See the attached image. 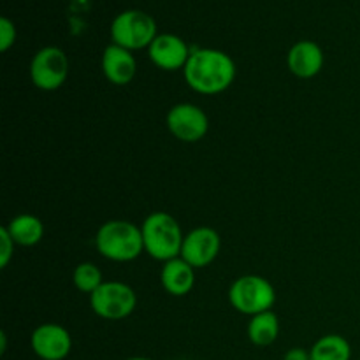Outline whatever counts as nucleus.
<instances>
[{
    "label": "nucleus",
    "instance_id": "1",
    "mask_svg": "<svg viewBox=\"0 0 360 360\" xmlns=\"http://www.w3.org/2000/svg\"><path fill=\"white\" fill-rule=\"evenodd\" d=\"M183 74L193 91L202 95H217L234 83L236 63L221 49L197 48L192 49Z\"/></svg>",
    "mask_w": 360,
    "mask_h": 360
},
{
    "label": "nucleus",
    "instance_id": "2",
    "mask_svg": "<svg viewBox=\"0 0 360 360\" xmlns=\"http://www.w3.org/2000/svg\"><path fill=\"white\" fill-rule=\"evenodd\" d=\"M95 246L104 259L130 262L144 252L143 231L132 221L109 220L97 231Z\"/></svg>",
    "mask_w": 360,
    "mask_h": 360
},
{
    "label": "nucleus",
    "instance_id": "3",
    "mask_svg": "<svg viewBox=\"0 0 360 360\" xmlns=\"http://www.w3.org/2000/svg\"><path fill=\"white\" fill-rule=\"evenodd\" d=\"M144 252L155 260L167 262L181 255L183 236L178 220L164 211H155L141 225Z\"/></svg>",
    "mask_w": 360,
    "mask_h": 360
},
{
    "label": "nucleus",
    "instance_id": "4",
    "mask_svg": "<svg viewBox=\"0 0 360 360\" xmlns=\"http://www.w3.org/2000/svg\"><path fill=\"white\" fill-rule=\"evenodd\" d=\"M229 302L236 311L255 316L269 311L276 302V292L269 280L257 274H246L232 281L229 288Z\"/></svg>",
    "mask_w": 360,
    "mask_h": 360
},
{
    "label": "nucleus",
    "instance_id": "5",
    "mask_svg": "<svg viewBox=\"0 0 360 360\" xmlns=\"http://www.w3.org/2000/svg\"><path fill=\"white\" fill-rule=\"evenodd\" d=\"M109 32H111L112 42L129 51L148 49L158 35L155 18L139 9H129L120 13L112 20Z\"/></svg>",
    "mask_w": 360,
    "mask_h": 360
},
{
    "label": "nucleus",
    "instance_id": "6",
    "mask_svg": "<svg viewBox=\"0 0 360 360\" xmlns=\"http://www.w3.org/2000/svg\"><path fill=\"white\" fill-rule=\"evenodd\" d=\"M90 306L97 316L115 322L132 315L137 306V295L123 281H104L90 295Z\"/></svg>",
    "mask_w": 360,
    "mask_h": 360
},
{
    "label": "nucleus",
    "instance_id": "7",
    "mask_svg": "<svg viewBox=\"0 0 360 360\" xmlns=\"http://www.w3.org/2000/svg\"><path fill=\"white\" fill-rule=\"evenodd\" d=\"M69 76V58L56 46L39 49L30 62V79L39 90H58Z\"/></svg>",
    "mask_w": 360,
    "mask_h": 360
},
{
    "label": "nucleus",
    "instance_id": "8",
    "mask_svg": "<svg viewBox=\"0 0 360 360\" xmlns=\"http://www.w3.org/2000/svg\"><path fill=\"white\" fill-rule=\"evenodd\" d=\"M165 123H167L169 132L183 143H197L210 130V118L206 112L199 105L190 104V102L172 105L169 109Z\"/></svg>",
    "mask_w": 360,
    "mask_h": 360
},
{
    "label": "nucleus",
    "instance_id": "9",
    "mask_svg": "<svg viewBox=\"0 0 360 360\" xmlns=\"http://www.w3.org/2000/svg\"><path fill=\"white\" fill-rule=\"evenodd\" d=\"M221 239L218 232L211 227H197L190 231L183 239L181 259L188 262L193 269L207 267L220 253Z\"/></svg>",
    "mask_w": 360,
    "mask_h": 360
},
{
    "label": "nucleus",
    "instance_id": "10",
    "mask_svg": "<svg viewBox=\"0 0 360 360\" xmlns=\"http://www.w3.org/2000/svg\"><path fill=\"white\" fill-rule=\"evenodd\" d=\"M30 345L41 360H63L72 350V338L58 323H42L32 333Z\"/></svg>",
    "mask_w": 360,
    "mask_h": 360
},
{
    "label": "nucleus",
    "instance_id": "11",
    "mask_svg": "<svg viewBox=\"0 0 360 360\" xmlns=\"http://www.w3.org/2000/svg\"><path fill=\"white\" fill-rule=\"evenodd\" d=\"M192 49L176 34H158L148 48V56L151 63L162 70L185 69Z\"/></svg>",
    "mask_w": 360,
    "mask_h": 360
},
{
    "label": "nucleus",
    "instance_id": "12",
    "mask_svg": "<svg viewBox=\"0 0 360 360\" xmlns=\"http://www.w3.org/2000/svg\"><path fill=\"white\" fill-rule=\"evenodd\" d=\"M102 72L105 79L116 86H125L132 83L137 72V62L132 51L111 42L102 53Z\"/></svg>",
    "mask_w": 360,
    "mask_h": 360
},
{
    "label": "nucleus",
    "instance_id": "13",
    "mask_svg": "<svg viewBox=\"0 0 360 360\" xmlns=\"http://www.w3.org/2000/svg\"><path fill=\"white\" fill-rule=\"evenodd\" d=\"M323 49L313 41H299L290 48L287 65L294 76L301 79H311L323 69Z\"/></svg>",
    "mask_w": 360,
    "mask_h": 360
},
{
    "label": "nucleus",
    "instance_id": "14",
    "mask_svg": "<svg viewBox=\"0 0 360 360\" xmlns=\"http://www.w3.org/2000/svg\"><path fill=\"white\" fill-rule=\"evenodd\" d=\"M162 287L167 294L174 297H183L190 294L195 285V269L188 262L176 257V259L164 262V267L160 271Z\"/></svg>",
    "mask_w": 360,
    "mask_h": 360
},
{
    "label": "nucleus",
    "instance_id": "15",
    "mask_svg": "<svg viewBox=\"0 0 360 360\" xmlns=\"http://www.w3.org/2000/svg\"><path fill=\"white\" fill-rule=\"evenodd\" d=\"M6 229L20 246H35L44 238V224L34 214H18L6 225Z\"/></svg>",
    "mask_w": 360,
    "mask_h": 360
},
{
    "label": "nucleus",
    "instance_id": "16",
    "mask_svg": "<svg viewBox=\"0 0 360 360\" xmlns=\"http://www.w3.org/2000/svg\"><path fill=\"white\" fill-rule=\"evenodd\" d=\"M280 336V319L274 311H264L252 316L248 323V340L255 347H269Z\"/></svg>",
    "mask_w": 360,
    "mask_h": 360
},
{
    "label": "nucleus",
    "instance_id": "17",
    "mask_svg": "<svg viewBox=\"0 0 360 360\" xmlns=\"http://www.w3.org/2000/svg\"><path fill=\"white\" fill-rule=\"evenodd\" d=\"M311 360H350L352 347L347 338L340 334L322 336L309 350Z\"/></svg>",
    "mask_w": 360,
    "mask_h": 360
},
{
    "label": "nucleus",
    "instance_id": "18",
    "mask_svg": "<svg viewBox=\"0 0 360 360\" xmlns=\"http://www.w3.org/2000/svg\"><path fill=\"white\" fill-rule=\"evenodd\" d=\"M72 281L76 285V288L83 294L91 295L102 283V273L94 262H81L77 264L76 269H74L72 274Z\"/></svg>",
    "mask_w": 360,
    "mask_h": 360
},
{
    "label": "nucleus",
    "instance_id": "19",
    "mask_svg": "<svg viewBox=\"0 0 360 360\" xmlns=\"http://www.w3.org/2000/svg\"><path fill=\"white\" fill-rule=\"evenodd\" d=\"M16 27L9 18H0V51L7 53L16 42Z\"/></svg>",
    "mask_w": 360,
    "mask_h": 360
},
{
    "label": "nucleus",
    "instance_id": "20",
    "mask_svg": "<svg viewBox=\"0 0 360 360\" xmlns=\"http://www.w3.org/2000/svg\"><path fill=\"white\" fill-rule=\"evenodd\" d=\"M0 245H2V248H0V267H2V269H6V267L9 266L11 259H13L14 245H16L6 227L0 229Z\"/></svg>",
    "mask_w": 360,
    "mask_h": 360
},
{
    "label": "nucleus",
    "instance_id": "21",
    "mask_svg": "<svg viewBox=\"0 0 360 360\" xmlns=\"http://www.w3.org/2000/svg\"><path fill=\"white\" fill-rule=\"evenodd\" d=\"M283 360H311V355L306 348H290V350L285 354Z\"/></svg>",
    "mask_w": 360,
    "mask_h": 360
},
{
    "label": "nucleus",
    "instance_id": "22",
    "mask_svg": "<svg viewBox=\"0 0 360 360\" xmlns=\"http://www.w3.org/2000/svg\"><path fill=\"white\" fill-rule=\"evenodd\" d=\"M127 360H153V359H148V357H130Z\"/></svg>",
    "mask_w": 360,
    "mask_h": 360
}]
</instances>
